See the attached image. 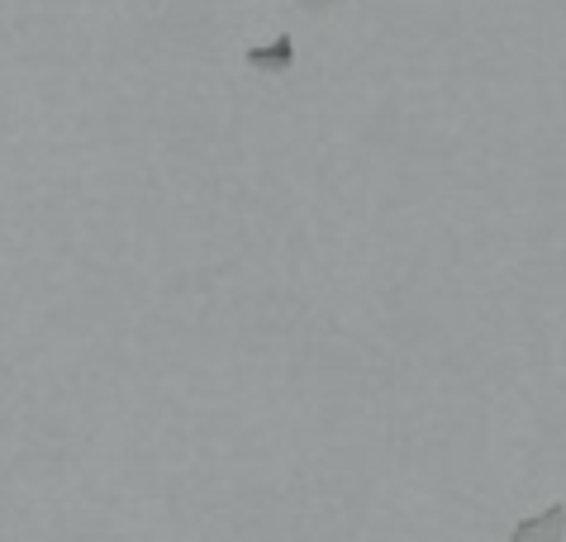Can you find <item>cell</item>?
I'll use <instances>...</instances> for the list:
<instances>
[{
	"instance_id": "cell-1",
	"label": "cell",
	"mask_w": 566,
	"mask_h": 542,
	"mask_svg": "<svg viewBox=\"0 0 566 542\" xmlns=\"http://www.w3.org/2000/svg\"><path fill=\"white\" fill-rule=\"evenodd\" d=\"M566 538V504H547L543 514L524 519L510 533V542H562Z\"/></svg>"
},
{
	"instance_id": "cell-2",
	"label": "cell",
	"mask_w": 566,
	"mask_h": 542,
	"mask_svg": "<svg viewBox=\"0 0 566 542\" xmlns=\"http://www.w3.org/2000/svg\"><path fill=\"white\" fill-rule=\"evenodd\" d=\"M310 6H319V0H310Z\"/></svg>"
}]
</instances>
